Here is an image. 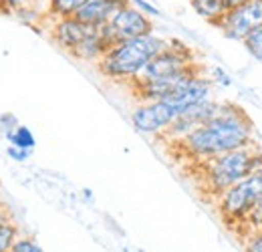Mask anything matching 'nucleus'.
<instances>
[{
  "mask_svg": "<svg viewBox=\"0 0 262 252\" xmlns=\"http://www.w3.org/2000/svg\"><path fill=\"white\" fill-rule=\"evenodd\" d=\"M171 145H176L184 158L200 163L234 150L254 145V123L240 105L222 101L220 113L212 121L196 127L192 133L173 141Z\"/></svg>",
  "mask_w": 262,
  "mask_h": 252,
  "instance_id": "f257e3e1",
  "label": "nucleus"
},
{
  "mask_svg": "<svg viewBox=\"0 0 262 252\" xmlns=\"http://www.w3.org/2000/svg\"><path fill=\"white\" fill-rule=\"evenodd\" d=\"M167 47V38L151 32L115 43L97 63V71L109 81L133 83L141 71Z\"/></svg>",
  "mask_w": 262,
  "mask_h": 252,
  "instance_id": "f03ea898",
  "label": "nucleus"
},
{
  "mask_svg": "<svg viewBox=\"0 0 262 252\" xmlns=\"http://www.w3.org/2000/svg\"><path fill=\"white\" fill-rule=\"evenodd\" d=\"M198 165H200L202 190L216 200L220 194H224L252 172L262 170V150L250 145L222 154L218 158L200 161Z\"/></svg>",
  "mask_w": 262,
  "mask_h": 252,
  "instance_id": "7ed1b4c3",
  "label": "nucleus"
},
{
  "mask_svg": "<svg viewBox=\"0 0 262 252\" xmlns=\"http://www.w3.org/2000/svg\"><path fill=\"white\" fill-rule=\"evenodd\" d=\"M262 202V170L252 172L238 184H234L224 194L216 198V210L222 222L228 228H242L246 226L252 212Z\"/></svg>",
  "mask_w": 262,
  "mask_h": 252,
  "instance_id": "20e7f679",
  "label": "nucleus"
},
{
  "mask_svg": "<svg viewBox=\"0 0 262 252\" xmlns=\"http://www.w3.org/2000/svg\"><path fill=\"white\" fill-rule=\"evenodd\" d=\"M194 63H198L196 55L184 40L167 38V47L158 57H154L149 61V65L141 71V75L135 81H151V79L171 77V75H178V73L186 71Z\"/></svg>",
  "mask_w": 262,
  "mask_h": 252,
  "instance_id": "39448f33",
  "label": "nucleus"
},
{
  "mask_svg": "<svg viewBox=\"0 0 262 252\" xmlns=\"http://www.w3.org/2000/svg\"><path fill=\"white\" fill-rule=\"evenodd\" d=\"M216 29H220V32L230 40L242 43L248 34L262 29V0H248L246 4L228 10L220 18Z\"/></svg>",
  "mask_w": 262,
  "mask_h": 252,
  "instance_id": "423d86ee",
  "label": "nucleus"
},
{
  "mask_svg": "<svg viewBox=\"0 0 262 252\" xmlns=\"http://www.w3.org/2000/svg\"><path fill=\"white\" fill-rule=\"evenodd\" d=\"M180 113L167 101H143L131 111V125L143 135L162 137Z\"/></svg>",
  "mask_w": 262,
  "mask_h": 252,
  "instance_id": "0eeeda50",
  "label": "nucleus"
},
{
  "mask_svg": "<svg viewBox=\"0 0 262 252\" xmlns=\"http://www.w3.org/2000/svg\"><path fill=\"white\" fill-rule=\"evenodd\" d=\"M220 107H222V101H218V99H208V101L200 103L196 107L186 109L184 113H180V115L173 119V123L169 125V129L165 131L160 139H165V141L173 143V141L186 137V135L192 133L196 127L212 121V119L220 113Z\"/></svg>",
  "mask_w": 262,
  "mask_h": 252,
  "instance_id": "6e6552de",
  "label": "nucleus"
},
{
  "mask_svg": "<svg viewBox=\"0 0 262 252\" xmlns=\"http://www.w3.org/2000/svg\"><path fill=\"white\" fill-rule=\"evenodd\" d=\"M109 27L115 34L117 43L125 40V38H135V36H143V34L156 32L154 18L145 16L143 12H139L129 2L115 12V16L109 20Z\"/></svg>",
  "mask_w": 262,
  "mask_h": 252,
  "instance_id": "1a4fd4ad",
  "label": "nucleus"
},
{
  "mask_svg": "<svg viewBox=\"0 0 262 252\" xmlns=\"http://www.w3.org/2000/svg\"><path fill=\"white\" fill-rule=\"evenodd\" d=\"M95 31V27H89L85 23H81L77 16H67V18H51V27L49 34L51 40L63 49L65 53H73L91 32Z\"/></svg>",
  "mask_w": 262,
  "mask_h": 252,
  "instance_id": "9d476101",
  "label": "nucleus"
},
{
  "mask_svg": "<svg viewBox=\"0 0 262 252\" xmlns=\"http://www.w3.org/2000/svg\"><path fill=\"white\" fill-rule=\"evenodd\" d=\"M127 2H129V0H87V4H85L75 16H77L81 23L99 29V27L107 25V23L115 16V12H117L119 8H123Z\"/></svg>",
  "mask_w": 262,
  "mask_h": 252,
  "instance_id": "9b49d317",
  "label": "nucleus"
},
{
  "mask_svg": "<svg viewBox=\"0 0 262 252\" xmlns=\"http://www.w3.org/2000/svg\"><path fill=\"white\" fill-rule=\"evenodd\" d=\"M109 49H111L109 40L103 36V32L99 31V29H95V31L91 32V34L71 53V57H75V59H79V61H83V63L97 65Z\"/></svg>",
  "mask_w": 262,
  "mask_h": 252,
  "instance_id": "f8f14e48",
  "label": "nucleus"
},
{
  "mask_svg": "<svg viewBox=\"0 0 262 252\" xmlns=\"http://www.w3.org/2000/svg\"><path fill=\"white\" fill-rule=\"evenodd\" d=\"M190 6L194 8L198 16H202L204 20H208L214 27L228 12V6L224 0H190Z\"/></svg>",
  "mask_w": 262,
  "mask_h": 252,
  "instance_id": "ddd939ff",
  "label": "nucleus"
},
{
  "mask_svg": "<svg viewBox=\"0 0 262 252\" xmlns=\"http://www.w3.org/2000/svg\"><path fill=\"white\" fill-rule=\"evenodd\" d=\"M87 0H47V16L49 18H67L75 16Z\"/></svg>",
  "mask_w": 262,
  "mask_h": 252,
  "instance_id": "4468645a",
  "label": "nucleus"
},
{
  "mask_svg": "<svg viewBox=\"0 0 262 252\" xmlns=\"http://www.w3.org/2000/svg\"><path fill=\"white\" fill-rule=\"evenodd\" d=\"M6 139L10 141V145H16V148H23V150H31L33 152L34 145H36V137L31 131V127L27 125H18L12 133L6 135Z\"/></svg>",
  "mask_w": 262,
  "mask_h": 252,
  "instance_id": "2eb2a0df",
  "label": "nucleus"
},
{
  "mask_svg": "<svg viewBox=\"0 0 262 252\" xmlns=\"http://www.w3.org/2000/svg\"><path fill=\"white\" fill-rule=\"evenodd\" d=\"M20 236L18 226L12 220H6L0 224V252H10L16 238Z\"/></svg>",
  "mask_w": 262,
  "mask_h": 252,
  "instance_id": "dca6fc26",
  "label": "nucleus"
},
{
  "mask_svg": "<svg viewBox=\"0 0 262 252\" xmlns=\"http://www.w3.org/2000/svg\"><path fill=\"white\" fill-rule=\"evenodd\" d=\"M246 53L256 61V63L262 65V29L254 31L252 34H248L244 40H242Z\"/></svg>",
  "mask_w": 262,
  "mask_h": 252,
  "instance_id": "f3484780",
  "label": "nucleus"
},
{
  "mask_svg": "<svg viewBox=\"0 0 262 252\" xmlns=\"http://www.w3.org/2000/svg\"><path fill=\"white\" fill-rule=\"evenodd\" d=\"M206 75L210 77V81H212L216 87H222V89H230V87H232V77H230L222 67H218V65H216V67H210Z\"/></svg>",
  "mask_w": 262,
  "mask_h": 252,
  "instance_id": "a211bd4d",
  "label": "nucleus"
},
{
  "mask_svg": "<svg viewBox=\"0 0 262 252\" xmlns=\"http://www.w3.org/2000/svg\"><path fill=\"white\" fill-rule=\"evenodd\" d=\"M10 252H45V250H42V246H40L34 238L20 234V236L16 238V242H14V246H12Z\"/></svg>",
  "mask_w": 262,
  "mask_h": 252,
  "instance_id": "6ab92c4d",
  "label": "nucleus"
},
{
  "mask_svg": "<svg viewBox=\"0 0 262 252\" xmlns=\"http://www.w3.org/2000/svg\"><path fill=\"white\" fill-rule=\"evenodd\" d=\"M244 252H262V228L244 236Z\"/></svg>",
  "mask_w": 262,
  "mask_h": 252,
  "instance_id": "aec40b11",
  "label": "nucleus"
},
{
  "mask_svg": "<svg viewBox=\"0 0 262 252\" xmlns=\"http://www.w3.org/2000/svg\"><path fill=\"white\" fill-rule=\"evenodd\" d=\"M129 4H133L139 12H143L145 16H149V18H156V16H162V12H160V8L156 6V4H151L149 0H129Z\"/></svg>",
  "mask_w": 262,
  "mask_h": 252,
  "instance_id": "412c9836",
  "label": "nucleus"
},
{
  "mask_svg": "<svg viewBox=\"0 0 262 252\" xmlns=\"http://www.w3.org/2000/svg\"><path fill=\"white\" fill-rule=\"evenodd\" d=\"M258 228H262V202L258 204V208L252 212V216L248 218V222H246V226H244V236L250 234V232H254V230H258ZM244 236H242V238H244Z\"/></svg>",
  "mask_w": 262,
  "mask_h": 252,
  "instance_id": "4be33fe9",
  "label": "nucleus"
},
{
  "mask_svg": "<svg viewBox=\"0 0 262 252\" xmlns=\"http://www.w3.org/2000/svg\"><path fill=\"white\" fill-rule=\"evenodd\" d=\"M31 150H23V148H16V145H8L6 148V156L12 159V161H16V163H25L27 159L31 158Z\"/></svg>",
  "mask_w": 262,
  "mask_h": 252,
  "instance_id": "5701e85b",
  "label": "nucleus"
},
{
  "mask_svg": "<svg viewBox=\"0 0 262 252\" xmlns=\"http://www.w3.org/2000/svg\"><path fill=\"white\" fill-rule=\"evenodd\" d=\"M18 125H20V123H18V119H16L14 113H2V115H0V129H4L6 135L12 133Z\"/></svg>",
  "mask_w": 262,
  "mask_h": 252,
  "instance_id": "b1692460",
  "label": "nucleus"
},
{
  "mask_svg": "<svg viewBox=\"0 0 262 252\" xmlns=\"http://www.w3.org/2000/svg\"><path fill=\"white\" fill-rule=\"evenodd\" d=\"M27 6H38V0H6V14H12Z\"/></svg>",
  "mask_w": 262,
  "mask_h": 252,
  "instance_id": "393cba45",
  "label": "nucleus"
},
{
  "mask_svg": "<svg viewBox=\"0 0 262 252\" xmlns=\"http://www.w3.org/2000/svg\"><path fill=\"white\" fill-rule=\"evenodd\" d=\"M6 220H10V212H8V208L4 204H0V224Z\"/></svg>",
  "mask_w": 262,
  "mask_h": 252,
  "instance_id": "a878e982",
  "label": "nucleus"
},
{
  "mask_svg": "<svg viewBox=\"0 0 262 252\" xmlns=\"http://www.w3.org/2000/svg\"><path fill=\"white\" fill-rule=\"evenodd\" d=\"M224 2H226L228 10H232V8H236V6H242V4H246L248 0H224Z\"/></svg>",
  "mask_w": 262,
  "mask_h": 252,
  "instance_id": "bb28decb",
  "label": "nucleus"
},
{
  "mask_svg": "<svg viewBox=\"0 0 262 252\" xmlns=\"http://www.w3.org/2000/svg\"><path fill=\"white\" fill-rule=\"evenodd\" d=\"M83 194H85V200H93V192L91 190H83Z\"/></svg>",
  "mask_w": 262,
  "mask_h": 252,
  "instance_id": "cd10ccee",
  "label": "nucleus"
},
{
  "mask_svg": "<svg viewBox=\"0 0 262 252\" xmlns=\"http://www.w3.org/2000/svg\"><path fill=\"white\" fill-rule=\"evenodd\" d=\"M0 12L6 14V0H0Z\"/></svg>",
  "mask_w": 262,
  "mask_h": 252,
  "instance_id": "c85d7f7f",
  "label": "nucleus"
}]
</instances>
